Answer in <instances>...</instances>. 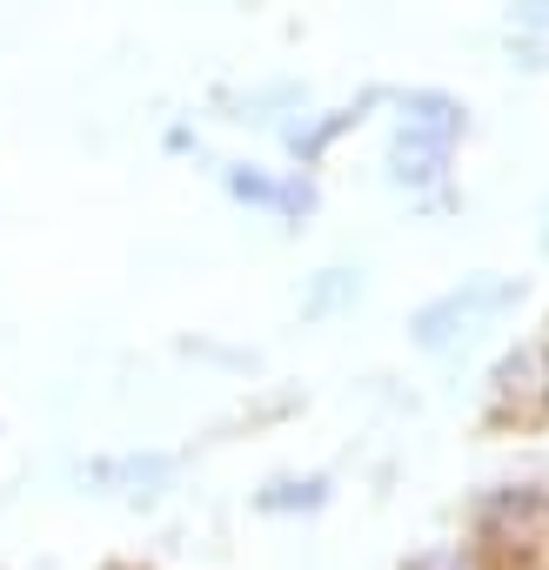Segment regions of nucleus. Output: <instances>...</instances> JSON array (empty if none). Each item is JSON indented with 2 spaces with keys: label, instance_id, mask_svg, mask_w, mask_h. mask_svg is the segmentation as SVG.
Returning a JSON list of instances; mask_svg holds the SVG:
<instances>
[{
  "label": "nucleus",
  "instance_id": "7ed1b4c3",
  "mask_svg": "<svg viewBox=\"0 0 549 570\" xmlns=\"http://www.w3.org/2000/svg\"><path fill=\"white\" fill-rule=\"evenodd\" d=\"M482 537L502 550H549V497L536 490H502L482 503Z\"/></svg>",
  "mask_w": 549,
  "mask_h": 570
},
{
  "label": "nucleus",
  "instance_id": "f257e3e1",
  "mask_svg": "<svg viewBox=\"0 0 549 570\" xmlns=\"http://www.w3.org/2000/svg\"><path fill=\"white\" fill-rule=\"evenodd\" d=\"M456 135H462V108H456V101H442V95L402 101V128H396V155H389V161H396V181H429V175H442Z\"/></svg>",
  "mask_w": 549,
  "mask_h": 570
},
{
  "label": "nucleus",
  "instance_id": "f03ea898",
  "mask_svg": "<svg viewBox=\"0 0 549 570\" xmlns=\"http://www.w3.org/2000/svg\"><path fill=\"white\" fill-rule=\"evenodd\" d=\"M516 303V282H502V275H469L462 289H449V296H436L422 316H416V343L422 350H449L456 336H476L489 316H502Z\"/></svg>",
  "mask_w": 549,
  "mask_h": 570
},
{
  "label": "nucleus",
  "instance_id": "39448f33",
  "mask_svg": "<svg viewBox=\"0 0 549 570\" xmlns=\"http://www.w3.org/2000/svg\"><path fill=\"white\" fill-rule=\"evenodd\" d=\"M409 570H476V557H469L462 543H449V550H429V557H416Z\"/></svg>",
  "mask_w": 549,
  "mask_h": 570
},
{
  "label": "nucleus",
  "instance_id": "20e7f679",
  "mask_svg": "<svg viewBox=\"0 0 549 570\" xmlns=\"http://www.w3.org/2000/svg\"><path fill=\"white\" fill-rule=\"evenodd\" d=\"M228 188L241 202H261V208H309V188H274V181H261L248 168H228Z\"/></svg>",
  "mask_w": 549,
  "mask_h": 570
}]
</instances>
